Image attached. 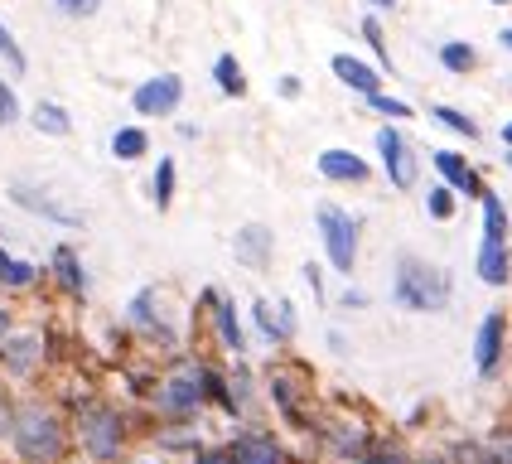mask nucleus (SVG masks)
Returning <instances> with one entry per match:
<instances>
[{"label":"nucleus","instance_id":"nucleus-35","mask_svg":"<svg viewBox=\"0 0 512 464\" xmlns=\"http://www.w3.org/2000/svg\"><path fill=\"white\" fill-rule=\"evenodd\" d=\"M363 39L372 44L377 63H382V68H392V54H387V39H382V25H377V15H368V20H363Z\"/></svg>","mask_w":512,"mask_h":464},{"label":"nucleus","instance_id":"nucleus-11","mask_svg":"<svg viewBox=\"0 0 512 464\" xmlns=\"http://www.w3.org/2000/svg\"><path fill=\"white\" fill-rule=\"evenodd\" d=\"M203 305H208V315H213V329H218V344L228 348V353H247V329H242V319H237V305L232 300H223L218 290L208 286L203 290Z\"/></svg>","mask_w":512,"mask_h":464},{"label":"nucleus","instance_id":"nucleus-1","mask_svg":"<svg viewBox=\"0 0 512 464\" xmlns=\"http://www.w3.org/2000/svg\"><path fill=\"white\" fill-rule=\"evenodd\" d=\"M10 450L20 455V464H68L73 426L44 397H25L15 402V416H10Z\"/></svg>","mask_w":512,"mask_h":464},{"label":"nucleus","instance_id":"nucleus-23","mask_svg":"<svg viewBox=\"0 0 512 464\" xmlns=\"http://www.w3.org/2000/svg\"><path fill=\"white\" fill-rule=\"evenodd\" d=\"M29 121H34V131L39 136H73V116H68V107H58V102H39L34 112H29Z\"/></svg>","mask_w":512,"mask_h":464},{"label":"nucleus","instance_id":"nucleus-21","mask_svg":"<svg viewBox=\"0 0 512 464\" xmlns=\"http://www.w3.org/2000/svg\"><path fill=\"white\" fill-rule=\"evenodd\" d=\"M329 435V445H334V455L339 460H363V450H368V426H358V421H334V426H324Z\"/></svg>","mask_w":512,"mask_h":464},{"label":"nucleus","instance_id":"nucleus-18","mask_svg":"<svg viewBox=\"0 0 512 464\" xmlns=\"http://www.w3.org/2000/svg\"><path fill=\"white\" fill-rule=\"evenodd\" d=\"M503 334H508V319L493 310V315L479 324V339H474V368H479L484 377L493 373V368H498V358H503Z\"/></svg>","mask_w":512,"mask_h":464},{"label":"nucleus","instance_id":"nucleus-7","mask_svg":"<svg viewBox=\"0 0 512 464\" xmlns=\"http://www.w3.org/2000/svg\"><path fill=\"white\" fill-rule=\"evenodd\" d=\"M126 324L145 334V339H155V344L165 348H179V334L170 329V315H165V295L160 286H141L131 295V305H126Z\"/></svg>","mask_w":512,"mask_h":464},{"label":"nucleus","instance_id":"nucleus-17","mask_svg":"<svg viewBox=\"0 0 512 464\" xmlns=\"http://www.w3.org/2000/svg\"><path fill=\"white\" fill-rule=\"evenodd\" d=\"M232 464H290V460H285V450L276 445V435L242 431L237 445H232Z\"/></svg>","mask_w":512,"mask_h":464},{"label":"nucleus","instance_id":"nucleus-36","mask_svg":"<svg viewBox=\"0 0 512 464\" xmlns=\"http://www.w3.org/2000/svg\"><path fill=\"white\" fill-rule=\"evenodd\" d=\"M20 121V97H15V87L0 78V126H15Z\"/></svg>","mask_w":512,"mask_h":464},{"label":"nucleus","instance_id":"nucleus-2","mask_svg":"<svg viewBox=\"0 0 512 464\" xmlns=\"http://www.w3.org/2000/svg\"><path fill=\"white\" fill-rule=\"evenodd\" d=\"M73 440L92 464H121L126 445H131V421L116 411L112 402H83L73 411Z\"/></svg>","mask_w":512,"mask_h":464},{"label":"nucleus","instance_id":"nucleus-24","mask_svg":"<svg viewBox=\"0 0 512 464\" xmlns=\"http://www.w3.org/2000/svg\"><path fill=\"white\" fill-rule=\"evenodd\" d=\"M112 155L121 165L141 160V155H150V136H145L141 126H121V131H112Z\"/></svg>","mask_w":512,"mask_h":464},{"label":"nucleus","instance_id":"nucleus-8","mask_svg":"<svg viewBox=\"0 0 512 464\" xmlns=\"http://www.w3.org/2000/svg\"><path fill=\"white\" fill-rule=\"evenodd\" d=\"M377 155H382V170L392 179V189H416L421 155H416V145L406 141L397 126H382V131H377Z\"/></svg>","mask_w":512,"mask_h":464},{"label":"nucleus","instance_id":"nucleus-40","mask_svg":"<svg viewBox=\"0 0 512 464\" xmlns=\"http://www.w3.org/2000/svg\"><path fill=\"white\" fill-rule=\"evenodd\" d=\"M305 286L314 290V300H324V271H319L314 261H310V266H305Z\"/></svg>","mask_w":512,"mask_h":464},{"label":"nucleus","instance_id":"nucleus-4","mask_svg":"<svg viewBox=\"0 0 512 464\" xmlns=\"http://www.w3.org/2000/svg\"><path fill=\"white\" fill-rule=\"evenodd\" d=\"M150 402H155V411L165 421L199 416L203 406H208V363H199V358H174V368L155 382Z\"/></svg>","mask_w":512,"mask_h":464},{"label":"nucleus","instance_id":"nucleus-25","mask_svg":"<svg viewBox=\"0 0 512 464\" xmlns=\"http://www.w3.org/2000/svg\"><path fill=\"white\" fill-rule=\"evenodd\" d=\"M174 189H179V170H174L170 155H160V165H155V179H150V199H155V208H160V213H170Z\"/></svg>","mask_w":512,"mask_h":464},{"label":"nucleus","instance_id":"nucleus-41","mask_svg":"<svg viewBox=\"0 0 512 464\" xmlns=\"http://www.w3.org/2000/svg\"><path fill=\"white\" fill-rule=\"evenodd\" d=\"M194 464H232V445H228V450H199V455H194Z\"/></svg>","mask_w":512,"mask_h":464},{"label":"nucleus","instance_id":"nucleus-19","mask_svg":"<svg viewBox=\"0 0 512 464\" xmlns=\"http://www.w3.org/2000/svg\"><path fill=\"white\" fill-rule=\"evenodd\" d=\"M334 78H339L343 87H353L358 97H372V92H382V73L372 68V63H363V58H353V54H334Z\"/></svg>","mask_w":512,"mask_h":464},{"label":"nucleus","instance_id":"nucleus-16","mask_svg":"<svg viewBox=\"0 0 512 464\" xmlns=\"http://www.w3.org/2000/svg\"><path fill=\"white\" fill-rule=\"evenodd\" d=\"M300 392H314V387H300L290 368H271V402L281 406V416L290 426H310V416L300 411Z\"/></svg>","mask_w":512,"mask_h":464},{"label":"nucleus","instance_id":"nucleus-31","mask_svg":"<svg viewBox=\"0 0 512 464\" xmlns=\"http://www.w3.org/2000/svg\"><path fill=\"white\" fill-rule=\"evenodd\" d=\"M358 464H416V460H411V455L401 450L397 440H382V445H368Z\"/></svg>","mask_w":512,"mask_h":464},{"label":"nucleus","instance_id":"nucleus-45","mask_svg":"<svg viewBox=\"0 0 512 464\" xmlns=\"http://www.w3.org/2000/svg\"><path fill=\"white\" fill-rule=\"evenodd\" d=\"M372 10H392V5H397V0H368Z\"/></svg>","mask_w":512,"mask_h":464},{"label":"nucleus","instance_id":"nucleus-13","mask_svg":"<svg viewBox=\"0 0 512 464\" xmlns=\"http://www.w3.org/2000/svg\"><path fill=\"white\" fill-rule=\"evenodd\" d=\"M314 170L324 174L329 184H363L368 179V160L358 155V150H343V145H329V150H319V160H314Z\"/></svg>","mask_w":512,"mask_h":464},{"label":"nucleus","instance_id":"nucleus-27","mask_svg":"<svg viewBox=\"0 0 512 464\" xmlns=\"http://www.w3.org/2000/svg\"><path fill=\"white\" fill-rule=\"evenodd\" d=\"M484 242H508V208H503V199L493 194V189H484Z\"/></svg>","mask_w":512,"mask_h":464},{"label":"nucleus","instance_id":"nucleus-15","mask_svg":"<svg viewBox=\"0 0 512 464\" xmlns=\"http://www.w3.org/2000/svg\"><path fill=\"white\" fill-rule=\"evenodd\" d=\"M252 319H256V329H261L266 344H290V339H295V305H290V300H281V305L256 300Z\"/></svg>","mask_w":512,"mask_h":464},{"label":"nucleus","instance_id":"nucleus-22","mask_svg":"<svg viewBox=\"0 0 512 464\" xmlns=\"http://www.w3.org/2000/svg\"><path fill=\"white\" fill-rule=\"evenodd\" d=\"M54 281L68 290L73 300H83L87 295V271H83V261H78L73 247H54Z\"/></svg>","mask_w":512,"mask_h":464},{"label":"nucleus","instance_id":"nucleus-42","mask_svg":"<svg viewBox=\"0 0 512 464\" xmlns=\"http://www.w3.org/2000/svg\"><path fill=\"white\" fill-rule=\"evenodd\" d=\"M363 305H368V295H363V290H343V310H363Z\"/></svg>","mask_w":512,"mask_h":464},{"label":"nucleus","instance_id":"nucleus-50","mask_svg":"<svg viewBox=\"0 0 512 464\" xmlns=\"http://www.w3.org/2000/svg\"><path fill=\"white\" fill-rule=\"evenodd\" d=\"M126 464H155V460H126Z\"/></svg>","mask_w":512,"mask_h":464},{"label":"nucleus","instance_id":"nucleus-38","mask_svg":"<svg viewBox=\"0 0 512 464\" xmlns=\"http://www.w3.org/2000/svg\"><path fill=\"white\" fill-rule=\"evenodd\" d=\"M63 15H73V20H87V15H97L102 10V0H54Z\"/></svg>","mask_w":512,"mask_h":464},{"label":"nucleus","instance_id":"nucleus-9","mask_svg":"<svg viewBox=\"0 0 512 464\" xmlns=\"http://www.w3.org/2000/svg\"><path fill=\"white\" fill-rule=\"evenodd\" d=\"M184 102V78L179 73H160V78H145L136 92H131V107L141 116H174Z\"/></svg>","mask_w":512,"mask_h":464},{"label":"nucleus","instance_id":"nucleus-34","mask_svg":"<svg viewBox=\"0 0 512 464\" xmlns=\"http://www.w3.org/2000/svg\"><path fill=\"white\" fill-rule=\"evenodd\" d=\"M372 112H382V116H392V121H406L411 116V107L401 102V97H387V92H372V97H363Z\"/></svg>","mask_w":512,"mask_h":464},{"label":"nucleus","instance_id":"nucleus-5","mask_svg":"<svg viewBox=\"0 0 512 464\" xmlns=\"http://www.w3.org/2000/svg\"><path fill=\"white\" fill-rule=\"evenodd\" d=\"M314 223H319V237H324V252L334 261V271L353 276V266H358V223L334 203H324L314 213Z\"/></svg>","mask_w":512,"mask_h":464},{"label":"nucleus","instance_id":"nucleus-46","mask_svg":"<svg viewBox=\"0 0 512 464\" xmlns=\"http://www.w3.org/2000/svg\"><path fill=\"white\" fill-rule=\"evenodd\" d=\"M498 44H503V49H512V29H503V34H498Z\"/></svg>","mask_w":512,"mask_h":464},{"label":"nucleus","instance_id":"nucleus-12","mask_svg":"<svg viewBox=\"0 0 512 464\" xmlns=\"http://www.w3.org/2000/svg\"><path fill=\"white\" fill-rule=\"evenodd\" d=\"M430 165L440 170V179H445L455 194H464V199H484V179H479V170H474L464 155H455V150H430Z\"/></svg>","mask_w":512,"mask_h":464},{"label":"nucleus","instance_id":"nucleus-52","mask_svg":"<svg viewBox=\"0 0 512 464\" xmlns=\"http://www.w3.org/2000/svg\"><path fill=\"white\" fill-rule=\"evenodd\" d=\"M508 170H512V150H508Z\"/></svg>","mask_w":512,"mask_h":464},{"label":"nucleus","instance_id":"nucleus-30","mask_svg":"<svg viewBox=\"0 0 512 464\" xmlns=\"http://www.w3.org/2000/svg\"><path fill=\"white\" fill-rule=\"evenodd\" d=\"M39 276H44V271H39L34 261L10 257V261H5V271H0V286H5V290H29L34 281H39Z\"/></svg>","mask_w":512,"mask_h":464},{"label":"nucleus","instance_id":"nucleus-28","mask_svg":"<svg viewBox=\"0 0 512 464\" xmlns=\"http://www.w3.org/2000/svg\"><path fill=\"white\" fill-rule=\"evenodd\" d=\"M440 63H445L450 73H474V68H479V54H474V44L450 39V44H440Z\"/></svg>","mask_w":512,"mask_h":464},{"label":"nucleus","instance_id":"nucleus-29","mask_svg":"<svg viewBox=\"0 0 512 464\" xmlns=\"http://www.w3.org/2000/svg\"><path fill=\"white\" fill-rule=\"evenodd\" d=\"M430 121L450 126V131H455V136H464V141H479V121H474V116H464L459 107H430Z\"/></svg>","mask_w":512,"mask_h":464},{"label":"nucleus","instance_id":"nucleus-33","mask_svg":"<svg viewBox=\"0 0 512 464\" xmlns=\"http://www.w3.org/2000/svg\"><path fill=\"white\" fill-rule=\"evenodd\" d=\"M426 213L430 218H440V223L455 218V189H450V184H435V189L426 194Z\"/></svg>","mask_w":512,"mask_h":464},{"label":"nucleus","instance_id":"nucleus-26","mask_svg":"<svg viewBox=\"0 0 512 464\" xmlns=\"http://www.w3.org/2000/svg\"><path fill=\"white\" fill-rule=\"evenodd\" d=\"M213 83H218L223 97H247V73H242V63H237L232 54H223L218 63H213Z\"/></svg>","mask_w":512,"mask_h":464},{"label":"nucleus","instance_id":"nucleus-6","mask_svg":"<svg viewBox=\"0 0 512 464\" xmlns=\"http://www.w3.org/2000/svg\"><path fill=\"white\" fill-rule=\"evenodd\" d=\"M49 363V334L44 329H10L0 339V368L5 377H34Z\"/></svg>","mask_w":512,"mask_h":464},{"label":"nucleus","instance_id":"nucleus-43","mask_svg":"<svg viewBox=\"0 0 512 464\" xmlns=\"http://www.w3.org/2000/svg\"><path fill=\"white\" fill-rule=\"evenodd\" d=\"M281 97H300V78H295V73H285L281 78Z\"/></svg>","mask_w":512,"mask_h":464},{"label":"nucleus","instance_id":"nucleus-10","mask_svg":"<svg viewBox=\"0 0 512 464\" xmlns=\"http://www.w3.org/2000/svg\"><path fill=\"white\" fill-rule=\"evenodd\" d=\"M10 203H20V208H25V213H34V218H49V223H58V228H83V213L63 208L49 189H34V184H10Z\"/></svg>","mask_w":512,"mask_h":464},{"label":"nucleus","instance_id":"nucleus-47","mask_svg":"<svg viewBox=\"0 0 512 464\" xmlns=\"http://www.w3.org/2000/svg\"><path fill=\"white\" fill-rule=\"evenodd\" d=\"M503 145H508V150H512V121H508V126H503Z\"/></svg>","mask_w":512,"mask_h":464},{"label":"nucleus","instance_id":"nucleus-32","mask_svg":"<svg viewBox=\"0 0 512 464\" xmlns=\"http://www.w3.org/2000/svg\"><path fill=\"white\" fill-rule=\"evenodd\" d=\"M0 58H5V68H10V73H15V78H20V73H25V68H29L25 49H20V44H15V34H10V29H5V20H0Z\"/></svg>","mask_w":512,"mask_h":464},{"label":"nucleus","instance_id":"nucleus-14","mask_svg":"<svg viewBox=\"0 0 512 464\" xmlns=\"http://www.w3.org/2000/svg\"><path fill=\"white\" fill-rule=\"evenodd\" d=\"M232 252H237V261H242L247 271H266V266H271V252H276V232L266 228V223H247V228L232 237Z\"/></svg>","mask_w":512,"mask_h":464},{"label":"nucleus","instance_id":"nucleus-39","mask_svg":"<svg viewBox=\"0 0 512 464\" xmlns=\"http://www.w3.org/2000/svg\"><path fill=\"white\" fill-rule=\"evenodd\" d=\"M10 416H15V397H10V387L0 377V435H10Z\"/></svg>","mask_w":512,"mask_h":464},{"label":"nucleus","instance_id":"nucleus-49","mask_svg":"<svg viewBox=\"0 0 512 464\" xmlns=\"http://www.w3.org/2000/svg\"><path fill=\"white\" fill-rule=\"evenodd\" d=\"M416 464H450V460H416Z\"/></svg>","mask_w":512,"mask_h":464},{"label":"nucleus","instance_id":"nucleus-20","mask_svg":"<svg viewBox=\"0 0 512 464\" xmlns=\"http://www.w3.org/2000/svg\"><path fill=\"white\" fill-rule=\"evenodd\" d=\"M479 281L484 286H508L512 276V257H508V242H479V261H474Z\"/></svg>","mask_w":512,"mask_h":464},{"label":"nucleus","instance_id":"nucleus-44","mask_svg":"<svg viewBox=\"0 0 512 464\" xmlns=\"http://www.w3.org/2000/svg\"><path fill=\"white\" fill-rule=\"evenodd\" d=\"M10 329H15V315H10V310H5V305H0V339H5V334H10Z\"/></svg>","mask_w":512,"mask_h":464},{"label":"nucleus","instance_id":"nucleus-48","mask_svg":"<svg viewBox=\"0 0 512 464\" xmlns=\"http://www.w3.org/2000/svg\"><path fill=\"white\" fill-rule=\"evenodd\" d=\"M5 261H10V252H5V247H0V271H5Z\"/></svg>","mask_w":512,"mask_h":464},{"label":"nucleus","instance_id":"nucleus-37","mask_svg":"<svg viewBox=\"0 0 512 464\" xmlns=\"http://www.w3.org/2000/svg\"><path fill=\"white\" fill-rule=\"evenodd\" d=\"M484 455H488V464H512V435L498 431V435H493V440L484 445Z\"/></svg>","mask_w":512,"mask_h":464},{"label":"nucleus","instance_id":"nucleus-51","mask_svg":"<svg viewBox=\"0 0 512 464\" xmlns=\"http://www.w3.org/2000/svg\"><path fill=\"white\" fill-rule=\"evenodd\" d=\"M493 5H512V0H493Z\"/></svg>","mask_w":512,"mask_h":464},{"label":"nucleus","instance_id":"nucleus-3","mask_svg":"<svg viewBox=\"0 0 512 464\" xmlns=\"http://www.w3.org/2000/svg\"><path fill=\"white\" fill-rule=\"evenodd\" d=\"M392 300L411 315H435V310L450 305V271L401 252L397 266H392Z\"/></svg>","mask_w":512,"mask_h":464}]
</instances>
